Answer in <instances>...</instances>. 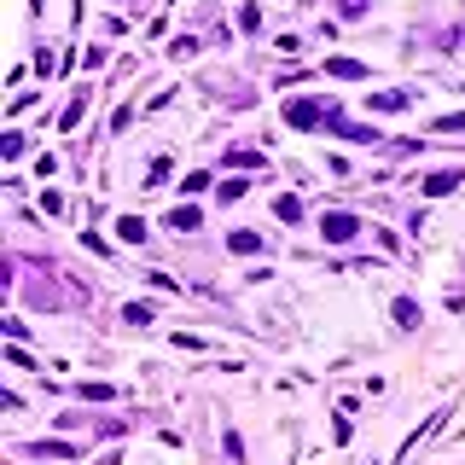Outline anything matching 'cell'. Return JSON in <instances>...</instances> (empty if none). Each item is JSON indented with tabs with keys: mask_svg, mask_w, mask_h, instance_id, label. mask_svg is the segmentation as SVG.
<instances>
[{
	"mask_svg": "<svg viewBox=\"0 0 465 465\" xmlns=\"http://www.w3.org/2000/svg\"><path fill=\"white\" fill-rule=\"evenodd\" d=\"M320 116H326L320 99H297V105H285V122H291V129H314Z\"/></svg>",
	"mask_w": 465,
	"mask_h": 465,
	"instance_id": "1",
	"label": "cell"
},
{
	"mask_svg": "<svg viewBox=\"0 0 465 465\" xmlns=\"http://www.w3.org/2000/svg\"><path fill=\"white\" fill-rule=\"evenodd\" d=\"M320 233H326V244H349V239L361 233V221H355V216H326Z\"/></svg>",
	"mask_w": 465,
	"mask_h": 465,
	"instance_id": "2",
	"label": "cell"
},
{
	"mask_svg": "<svg viewBox=\"0 0 465 465\" xmlns=\"http://www.w3.org/2000/svg\"><path fill=\"white\" fill-rule=\"evenodd\" d=\"M326 76H344V81H366V64H355V59H331V64H326Z\"/></svg>",
	"mask_w": 465,
	"mask_h": 465,
	"instance_id": "3",
	"label": "cell"
},
{
	"mask_svg": "<svg viewBox=\"0 0 465 465\" xmlns=\"http://www.w3.org/2000/svg\"><path fill=\"white\" fill-rule=\"evenodd\" d=\"M454 186H465V175H431V181H425L431 198H442V192H454Z\"/></svg>",
	"mask_w": 465,
	"mask_h": 465,
	"instance_id": "4",
	"label": "cell"
},
{
	"mask_svg": "<svg viewBox=\"0 0 465 465\" xmlns=\"http://www.w3.org/2000/svg\"><path fill=\"white\" fill-rule=\"evenodd\" d=\"M227 244L239 250V256H256V250H262V239H256V233H227Z\"/></svg>",
	"mask_w": 465,
	"mask_h": 465,
	"instance_id": "5",
	"label": "cell"
},
{
	"mask_svg": "<svg viewBox=\"0 0 465 465\" xmlns=\"http://www.w3.org/2000/svg\"><path fill=\"white\" fill-rule=\"evenodd\" d=\"M116 233L129 239V244H146V221H134V216H122V221H116Z\"/></svg>",
	"mask_w": 465,
	"mask_h": 465,
	"instance_id": "6",
	"label": "cell"
},
{
	"mask_svg": "<svg viewBox=\"0 0 465 465\" xmlns=\"http://www.w3.org/2000/svg\"><path fill=\"white\" fill-rule=\"evenodd\" d=\"M169 227H175V233H192V227H198V209H175V216H169Z\"/></svg>",
	"mask_w": 465,
	"mask_h": 465,
	"instance_id": "7",
	"label": "cell"
},
{
	"mask_svg": "<svg viewBox=\"0 0 465 465\" xmlns=\"http://www.w3.org/2000/svg\"><path fill=\"white\" fill-rule=\"evenodd\" d=\"M366 105H378V111H407V94H378V99H366Z\"/></svg>",
	"mask_w": 465,
	"mask_h": 465,
	"instance_id": "8",
	"label": "cell"
},
{
	"mask_svg": "<svg viewBox=\"0 0 465 465\" xmlns=\"http://www.w3.org/2000/svg\"><path fill=\"white\" fill-rule=\"evenodd\" d=\"M396 320H401V326H419V309H413V297H396Z\"/></svg>",
	"mask_w": 465,
	"mask_h": 465,
	"instance_id": "9",
	"label": "cell"
}]
</instances>
